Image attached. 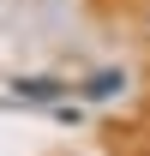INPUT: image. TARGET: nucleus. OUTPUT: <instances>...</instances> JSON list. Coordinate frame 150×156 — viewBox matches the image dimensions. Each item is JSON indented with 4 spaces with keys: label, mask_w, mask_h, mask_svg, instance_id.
<instances>
[{
    "label": "nucleus",
    "mask_w": 150,
    "mask_h": 156,
    "mask_svg": "<svg viewBox=\"0 0 150 156\" xmlns=\"http://www.w3.org/2000/svg\"><path fill=\"white\" fill-rule=\"evenodd\" d=\"M66 90H72V84H66V78H48V72L12 84V96H18V102H66Z\"/></svg>",
    "instance_id": "f257e3e1"
},
{
    "label": "nucleus",
    "mask_w": 150,
    "mask_h": 156,
    "mask_svg": "<svg viewBox=\"0 0 150 156\" xmlns=\"http://www.w3.org/2000/svg\"><path fill=\"white\" fill-rule=\"evenodd\" d=\"M120 90H126V72H120V66H108V72H96V78L78 84V96H84V102H114Z\"/></svg>",
    "instance_id": "f03ea898"
}]
</instances>
